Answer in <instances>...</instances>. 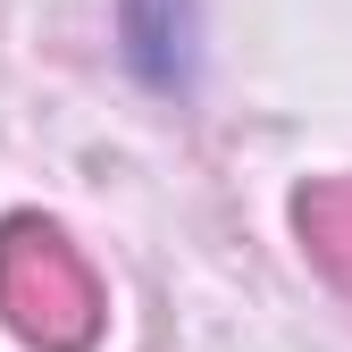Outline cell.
Masks as SVG:
<instances>
[{
  "mask_svg": "<svg viewBox=\"0 0 352 352\" xmlns=\"http://www.w3.org/2000/svg\"><path fill=\"white\" fill-rule=\"evenodd\" d=\"M0 319L34 352H93L101 277L51 218H0Z\"/></svg>",
  "mask_w": 352,
  "mask_h": 352,
  "instance_id": "6da1fadb",
  "label": "cell"
},
{
  "mask_svg": "<svg viewBox=\"0 0 352 352\" xmlns=\"http://www.w3.org/2000/svg\"><path fill=\"white\" fill-rule=\"evenodd\" d=\"M126 42H135V67L168 93L193 76V9L185 0H126Z\"/></svg>",
  "mask_w": 352,
  "mask_h": 352,
  "instance_id": "7a4b0ae2",
  "label": "cell"
},
{
  "mask_svg": "<svg viewBox=\"0 0 352 352\" xmlns=\"http://www.w3.org/2000/svg\"><path fill=\"white\" fill-rule=\"evenodd\" d=\"M294 227H302V243H311V260L352 294V176L311 185V193L294 201Z\"/></svg>",
  "mask_w": 352,
  "mask_h": 352,
  "instance_id": "3957f363",
  "label": "cell"
}]
</instances>
